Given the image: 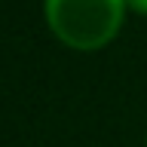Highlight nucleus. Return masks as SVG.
<instances>
[{
  "mask_svg": "<svg viewBox=\"0 0 147 147\" xmlns=\"http://www.w3.org/2000/svg\"><path fill=\"white\" fill-rule=\"evenodd\" d=\"M126 6H132L135 12H144L147 16V0H126Z\"/></svg>",
  "mask_w": 147,
  "mask_h": 147,
  "instance_id": "obj_2",
  "label": "nucleus"
},
{
  "mask_svg": "<svg viewBox=\"0 0 147 147\" xmlns=\"http://www.w3.org/2000/svg\"><path fill=\"white\" fill-rule=\"evenodd\" d=\"M126 0H46L52 34L74 49H101L123 28Z\"/></svg>",
  "mask_w": 147,
  "mask_h": 147,
  "instance_id": "obj_1",
  "label": "nucleus"
}]
</instances>
